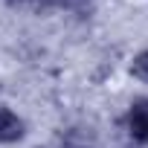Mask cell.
Here are the masks:
<instances>
[{"instance_id":"obj_1","label":"cell","mask_w":148,"mask_h":148,"mask_svg":"<svg viewBox=\"0 0 148 148\" xmlns=\"http://www.w3.org/2000/svg\"><path fill=\"white\" fill-rule=\"evenodd\" d=\"M128 128L134 134V139L148 142V99H139L131 105L128 110Z\"/></svg>"},{"instance_id":"obj_2","label":"cell","mask_w":148,"mask_h":148,"mask_svg":"<svg viewBox=\"0 0 148 148\" xmlns=\"http://www.w3.org/2000/svg\"><path fill=\"white\" fill-rule=\"evenodd\" d=\"M21 136H23V122L12 110L0 108V142H15Z\"/></svg>"},{"instance_id":"obj_3","label":"cell","mask_w":148,"mask_h":148,"mask_svg":"<svg viewBox=\"0 0 148 148\" xmlns=\"http://www.w3.org/2000/svg\"><path fill=\"white\" fill-rule=\"evenodd\" d=\"M131 70H134V76H136V79H142V82H148V49H145V52H139V55L134 58V64H131Z\"/></svg>"}]
</instances>
